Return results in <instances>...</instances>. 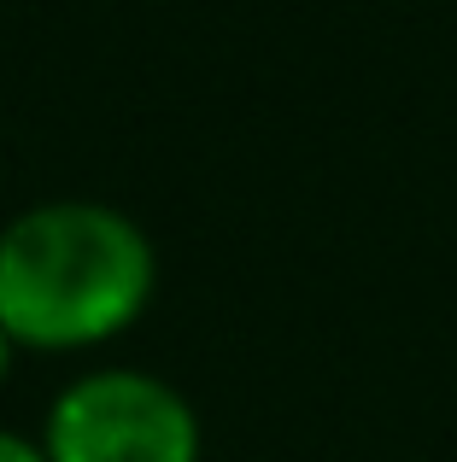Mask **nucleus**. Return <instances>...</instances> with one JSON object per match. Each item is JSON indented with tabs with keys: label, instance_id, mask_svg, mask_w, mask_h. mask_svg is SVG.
<instances>
[{
	"label": "nucleus",
	"instance_id": "4",
	"mask_svg": "<svg viewBox=\"0 0 457 462\" xmlns=\"http://www.w3.org/2000/svg\"><path fill=\"white\" fill-rule=\"evenodd\" d=\"M6 363H12V339L0 334V381H6Z\"/></svg>",
	"mask_w": 457,
	"mask_h": 462
},
{
	"label": "nucleus",
	"instance_id": "2",
	"mask_svg": "<svg viewBox=\"0 0 457 462\" xmlns=\"http://www.w3.org/2000/svg\"><path fill=\"white\" fill-rule=\"evenodd\" d=\"M47 462H200L194 404L141 369H100L59 393Z\"/></svg>",
	"mask_w": 457,
	"mask_h": 462
},
{
	"label": "nucleus",
	"instance_id": "3",
	"mask_svg": "<svg viewBox=\"0 0 457 462\" xmlns=\"http://www.w3.org/2000/svg\"><path fill=\"white\" fill-rule=\"evenodd\" d=\"M0 462H47V451L35 439H23V433H6V428H0Z\"/></svg>",
	"mask_w": 457,
	"mask_h": 462
},
{
	"label": "nucleus",
	"instance_id": "1",
	"mask_svg": "<svg viewBox=\"0 0 457 462\" xmlns=\"http://www.w3.org/2000/svg\"><path fill=\"white\" fill-rule=\"evenodd\" d=\"M153 299V246L124 211L53 199L0 228V334L35 351L100 346Z\"/></svg>",
	"mask_w": 457,
	"mask_h": 462
}]
</instances>
